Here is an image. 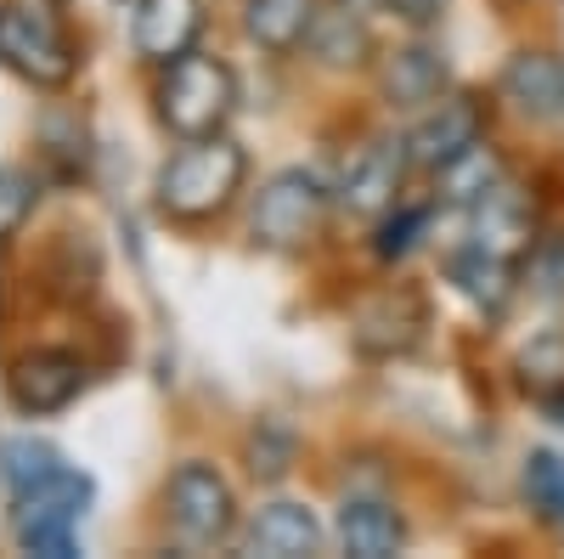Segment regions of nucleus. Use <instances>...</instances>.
Segmentation results:
<instances>
[{
  "mask_svg": "<svg viewBox=\"0 0 564 559\" xmlns=\"http://www.w3.org/2000/svg\"><path fill=\"white\" fill-rule=\"evenodd\" d=\"M249 181V153L231 142V136H198V142H181L153 181V204L164 221L175 226H204L215 215H226L238 204Z\"/></svg>",
  "mask_w": 564,
  "mask_h": 559,
  "instance_id": "f257e3e1",
  "label": "nucleus"
},
{
  "mask_svg": "<svg viewBox=\"0 0 564 559\" xmlns=\"http://www.w3.org/2000/svg\"><path fill=\"white\" fill-rule=\"evenodd\" d=\"M164 520H170L181 548H193V553L220 548L238 537V492H231V481L215 463L186 458L164 486Z\"/></svg>",
  "mask_w": 564,
  "mask_h": 559,
  "instance_id": "20e7f679",
  "label": "nucleus"
},
{
  "mask_svg": "<svg viewBox=\"0 0 564 559\" xmlns=\"http://www.w3.org/2000/svg\"><path fill=\"white\" fill-rule=\"evenodd\" d=\"M446 85H452L446 57L435 52V45H423V40L395 45V52H384V63H379V90H384V103H390V108H412V114H423L430 103L446 97Z\"/></svg>",
  "mask_w": 564,
  "mask_h": 559,
  "instance_id": "ddd939ff",
  "label": "nucleus"
},
{
  "mask_svg": "<svg viewBox=\"0 0 564 559\" xmlns=\"http://www.w3.org/2000/svg\"><path fill=\"white\" fill-rule=\"evenodd\" d=\"M406 136H379V142H367L345 159V175L334 186V198L350 209V215H367V221H379L401 204V186H406Z\"/></svg>",
  "mask_w": 564,
  "mask_h": 559,
  "instance_id": "1a4fd4ad",
  "label": "nucleus"
},
{
  "mask_svg": "<svg viewBox=\"0 0 564 559\" xmlns=\"http://www.w3.org/2000/svg\"><path fill=\"white\" fill-rule=\"evenodd\" d=\"M198 34H204V0H135L130 12V45L153 68L198 52Z\"/></svg>",
  "mask_w": 564,
  "mask_h": 559,
  "instance_id": "f8f14e48",
  "label": "nucleus"
},
{
  "mask_svg": "<svg viewBox=\"0 0 564 559\" xmlns=\"http://www.w3.org/2000/svg\"><path fill=\"white\" fill-rule=\"evenodd\" d=\"M345 7H356V12H384V0H345Z\"/></svg>",
  "mask_w": 564,
  "mask_h": 559,
  "instance_id": "a878e982",
  "label": "nucleus"
},
{
  "mask_svg": "<svg viewBox=\"0 0 564 559\" xmlns=\"http://www.w3.org/2000/svg\"><path fill=\"white\" fill-rule=\"evenodd\" d=\"M446 283L475 305L480 316H497L508 300H513V283H520V266L480 249V244H463L446 255Z\"/></svg>",
  "mask_w": 564,
  "mask_h": 559,
  "instance_id": "4468645a",
  "label": "nucleus"
},
{
  "mask_svg": "<svg viewBox=\"0 0 564 559\" xmlns=\"http://www.w3.org/2000/svg\"><path fill=\"white\" fill-rule=\"evenodd\" d=\"M468 244H480V249H491L513 266H525V255L536 249V209L508 175L468 209Z\"/></svg>",
  "mask_w": 564,
  "mask_h": 559,
  "instance_id": "9b49d317",
  "label": "nucleus"
},
{
  "mask_svg": "<svg viewBox=\"0 0 564 559\" xmlns=\"http://www.w3.org/2000/svg\"><path fill=\"white\" fill-rule=\"evenodd\" d=\"M520 486H525V503L536 508V520L553 526V531H564V458L547 452V447H536V452L525 458Z\"/></svg>",
  "mask_w": 564,
  "mask_h": 559,
  "instance_id": "412c9836",
  "label": "nucleus"
},
{
  "mask_svg": "<svg viewBox=\"0 0 564 559\" xmlns=\"http://www.w3.org/2000/svg\"><path fill=\"white\" fill-rule=\"evenodd\" d=\"M327 209H334V186L294 164V170H276L254 193L249 232L260 249H305L327 226Z\"/></svg>",
  "mask_w": 564,
  "mask_h": 559,
  "instance_id": "423d86ee",
  "label": "nucleus"
},
{
  "mask_svg": "<svg viewBox=\"0 0 564 559\" xmlns=\"http://www.w3.org/2000/svg\"><path fill=\"white\" fill-rule=\"evenodd\" d=\"M508 175V164H502V153L491 148V142H475L468 153H457L452 164H441L435 170V204H452V209H475L491 186Z\"/></svg>",
  "mask_w": 564,
  "mask_h": 559,
  "instance_id": "a211bd4d",
  "label": "nucleus"
},
{
  "mask_svg": "<svg viewBox=\"0 0 564 559\" xmlns=\"http://www.w3.org/2000/svg\"><path fill=\"white\" fill-rule=\"evenodd\" d=\"M85 385H90L85 356L63 351V345H34V351H18L7 362V401L23 418H45V412L74 407L85 396Z\"/></svg>",
  "mask_w": 564,
  "mask_h": 559,
  "instance_id": "0eeeda50",
  "label": "nucleus"
},
{
  "mask_svg": "<svg viewBox=\"0 0 564 559\" xmlns=\"http://www.w3.org/2000/svg\"><path fill=\"white\" fill-rule=\"evenodd\" d=\"M339 548L356 559H395L406 548V520L384 497H345L339 503Z\"/></svg>",
  "mask_w": 564,
  "mask_h": 559,
  "instance_id": "dca6fc26",
  "label": "nucleus"
},
{
  "mask_svg": "<svg viewBox=\"0 0 564 559\" xmlns=\"http://www.w3.org/2000/svg\"><path fill=\"white\" fill-rule=\"evenodd\" d=\"M153 114L175 142H198V136H220L238 114V74L215 52H186L159 68L153 85Z\"/></svg>",
  "mask_w": 564,
  "mask_h": 559,
  "instance_id": "7ed1b4c3",
  "label": "nucleus"
},
{
  "mask_svg": "<svg viewBox=\"0 0 564 559\" xmlns=\"http://www.w3.org/2000/svg\"><path fill=\"white\" fill-rule=\"evenodd\" d=\"M316 18H322L316 0H243V34L271 57L305 52Z\"/></svg>",
  "mask_w": 564,
  "mask_h": 559,
  "instance_id": "f3484780",
  "label": "nucleus"
},
{
  "mask_svg": "<svg viewBox=\"0 0 564 559\" xmlns=\"http://www.w3.org/2000/svg\"><path fill=\"white\" fill-rule=\"evenodd\" d=\"M497 97L531 119V125H553L564 119V57L547 52V45H525V52H513L497 74Z\"/></svg>",
  "mask_w": 564,
  "mask_h": 559,
  "instance_id": "9d476101",
  "label": "nucleus"
},
{
  "mask_svg": "<svg viewBox=\"0 0 564 559\" xmlns=\"http://www.w3.org/2000/svg\"><path fill=\"white\" fill-rule=\"evenodd\" d=\"M475 142H486V103L468 97V90H446L441 103H430L412 119L406 159H412V170L435 175L441 164H452L457 153H468Z\"/></svg>",
  "mask_w": 564,
  "mask_h": 559,
  "instance_id": "6e6552de",
  "label": "nucleus"
},
{
  "mask_svg": "<svg viewBox=\"0 0 564 559\" xmlns=\"http://www.w3.org/2000/svg\"><path fill=\"white\" fill-rule=\"evenodd\" d=\"M525 271H531V289H536V294L564 300V232H553V238H536V249L525 255Z\"/></svg>",
  "mask_w": 564,
  "mask_h": 559,
  "instance_id": "b1692460",
  "label": "nucleus"
},
{
  "mask_svg": "<svg viewBox=\"0 0 564 559\" xmlns=\"http://www.w3.org/2000/svg\"><path fill=\"white\" fill-rule=\"evenodd\" d=\"M57 470H63V452L52 441H34V436H7L0 441V492H7V503L29 497Z\"/></svg>",
  "mask_w": 564,
  "mask_h": 559,
  "instance_id": "aec40b11",
  "label": "nucleus"
},
{
  "mask_svg": "<svg viewBox=\"0 0 564 559\" xmlns=\"http://www.w3.org/2000/svg\"><path fill=\"white\" fill-rule=\"evenodd\" d=\"M435 221V204H395L390 215H379V238H372V255L379 260H406L417 244H423V232H430Z\"/></svg>",
  "mask_w": 564,
  "mask_h": 559,
  "instance_id": "4be33fe9",
  "label": "nucleus"
},
{
  "mask_svg": "<svg viewBox=\"0 0 564 559\" xmlns=\"http://www.w3.org/2000/svg\"><path fill=\"white\" fill-rule=\"evenodd\" d=\"M34 204H40V175L23 170V164L0 170V238L12 244L18 232H23V221L34 215Z\"/></svg>",
  "mask_w": 564,
  "mask_h": 559,
  "instance_id": "5701e85b",
  "label": "nucleus"
},
{
  "mask_svg": "<svg viewBox=\"0 0 564 559\" xmlns=\"http://www.w3.org/2000/svg\"><path fill=\"white\" fill-rule=\"evenodd\" d=\"M0 63L34 90H63L79 74L68 0H0Z\"/></svg>",
  "mask_w": 564,
  "mask_h": 559,
  "instance_id": "f03ea898",
  "label": "nucleus"
},
{
  "mask_svg": "<svg viewBox=\"0 0 564 559\" xmlns=\"http://www.w3.org/2000/svg\"><path fill=\"white\" fill-rule=\"evenodd\" d=\"M243 548L260 559H311L322 553V526L305 503H265L243 526Z\"/></svg>",
  "mask_w": 564,
  "mask_h": 559,
  "instance_id": "2eb2a0df",
  "label": "nucleus"
},
{
  "mask_svg": "<svg viewBox=\"0 0 564 559\" xmlns=\"http://www.w3.org/2000/svg\"><path fill=\"white\" fill-rule=\"evenodd\" d=\"M384 12L395 23H406V29H430V23H441L446 0H384Z\"/></svg>",
  "mask_w": 564,
  "mask_h": 559,
  "instance_id": "393cba45",
  "label": "nucleus"
},
{
  "mask_svg": "<svg viewBox=\"0 0 564 559\" xmlns=\"http://www.w3.org/2000/svg\"><path fill=\"white\" fill-rule=\"evenodd\" d=\"M12 508V542L18 553H40V559H74L79 553V520L90 508V475L79 470H63L34 486L29 497L7 503Z\"/></svg>",
  "mask_w": 564,
  "mask_h": 559,
  "instance_id": "39448f33",
  "label": "nucleus"
},
{
  "mask_svg": "<svg viewBox=\"0 0 564 559\" xmlns=\"http://www.w3.org/2000/svg\"><path fill=\"white\" fill-rule=\"evenodd\" d=\"M305 52H311L316 63H327V68H361V63L372 57V34H367V23H361L356 7L334 0V7L316 18V29H311V40H305Z\"/></svg>",
  "mask_w": 564,
  "mask_h": 559,
  "instance_id": "6ab92c4d",
  "label": "nucleus"
}]
</instances>
